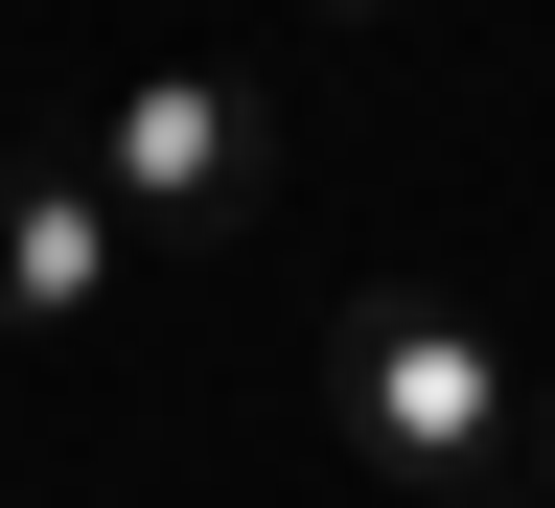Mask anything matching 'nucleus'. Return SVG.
I'll list each match as a JSON object with an SVG mask.
<instances>
[{
	"mask_svg": "<svg viewBox=\"0 0 555 508\" xmlns=\"http://www.w3.org/2000/svg\"><path fill=\"white\" fill-rule=\"evenodd\" d=\"M93 185L139 208V232H255V185H278V93L255 69H208V47H163V69H116L93 93Z\"/></svg>",
	"mask_w": 555,
	"mask_h": 508,
	"instance_id": "2",
	"label": "nucleus"
},
{
	"mask_svg": "<svg viewBox=\"0 0 555 508\" xmlns=\"http://www.w3.org/2000/svg\"><path fill=\"white\" fill-rule=\"evenodd\" d=\"M532 508H555V393H532Z\"/></svg>",
	"mask_w": 555,
	"mask_h": 508,
	"instance_id": "5",
	"label": "nucleus"
},
{
	"mask_svg": "<svg viewBox=\"0 0 555 508\" xmlns=\"http://www.w3.org/2000/svg\"><path fill=\"white\" fill-rule=\"evenodd\" d=\"M324 440L371 463L393 508H416V485H509V463H532V370H509L463 301L371 277V301H324Z\"/></svg>",
	"mask_w": 555,
	"mask_h": 508,
	"instance_id": "1",
	"label": "nucleus"
},
{
	"mask_svg": "<svg viewBox=\"0 0 555 508\" xmlns=\"http://www.w3.org/2000/svg\"><path fill=\"white\" fill-rule=\"evenodd\" d=\"M116 255H139V208L93 185V139H24L0 162V347H69L116 301Z\"/></svg>",
	"mask_w": 555,
	"mask_h": 508,
	"instance_id": "3",
	"label": "nucleus"
},
{
	"mask_svg": "<svg viewBox=\"0 0 555 508\" xmlns=\"http://www.w3.org/2000/svg\"><path fill=\"white\" fill-rule=\"evenodd\" d=\"M416 508H532V463H509V485H416Z\"/></svg>",
	"mask_w": 555,
	"mask_h": 508,
	"instance_id": "4",
	"label": "nucleus"
},
{
	"mask_svg": "<svg viewBox=\"0 0 555 508\" xmlns=\"http://www.w3.org/2000/svg\"><path fill=\"white\" fill-rule=\"evenodd\" d=\"M324 24H393V0H324Z\"/></svg>",
	"mask_w": 555,
	"mask_h": 508,
	"instance_id": "6",
	"label": "nucleus"
}]
</instances>
